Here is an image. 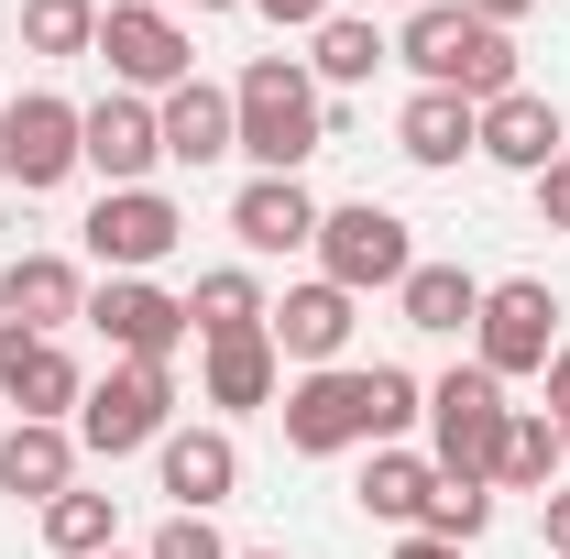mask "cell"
<instances>
[{
	"instance_id": "obj_30",
	"label": "cell",
	"mask_w": 570,
	"mask_h": 559,
	"mask_svg": "<svg viewBox=\"0 0 570 559\" xmlns=\"http://www.w3.org/2000/svg\"><path fill=\"white\" fill-rule=\"evenodd\" d=\"M417 527H428V538H450V549H472V538L494 527V483H461V472H439V493H428Z\"/></svg>"
},
{
	"instance_id": "obj_14",
	"label": "cell",
	"mask_w": 570,
	"mask_h": 559,
	"mask_svg": "<svg viewBox=\"0 0 570 559\" xmlns=\"http://www.w3.org/2000/svg\"><path fill=\"white\" fill-rule=\"evenodd\" d=\"M154 483H165L176 516H219V504L242 493V439L219 418L209 428H165V439H154Z\"/></svg>"
},
{
	"instance_id": "obj_35",
	"label": "cell",
	"mask_w": 570,
	"mask_h": 559,
	"mask_svg": "<svg viewBox=\"0 0 570 559\" xmlns=\"http://www.w3.org/2000/svg\"><path fill=\"white\" fill-rule=\"evenodd\" d=\"M538 384H549V418H560V428H570V341H560V351H549V373H538Z\"/></svg>"
},
{
	"instance_id": "obj_22",
	"label": "cell",
	"mask_w": 570,
	"mask_h": 559,
	"mask_svg": "<svg viewBox=\"0 0 570 559\" xmlns=\"http://www.w3.org/2000/svg\"><path fill=\"white\" fill-rule=\"evenodd\" d=\"M395 154L428 165V176H450L461 154H483V110H472L461 88H417V99L395 110Z\"/></svg>"
},
{
	"instance_id": "obj_26",
	"label": "cell",
	"mask_w": 570,
	"mask_h": 559,
	"mask_svg": "<svg viewBox=\"0 0 570 559\" xmlns=\"http://www.w3.org/2000/svg\"><path fill=\"white\" fill-rule=\"evenodd\" d=\"M570 483V439L549 406H515V428H504V461H494V493H560Z\"/></svg>"
},
{
	"instance_id": "obj_15",
	"label": "cell",
	"mask_w": 570,
	"mask_h": 559,
	"mask_svg": "<svg viewBox=\"0 0 570 559\" xmlns=\"http://www.w3.org/2000/svg\"><path fill=\"white\" fill-rule=\"evenodd\" d=\"M352 330H362V296H341L330 275L285 285V296H275V318H264V341H275V362H296V373H330V362L352 351Z\"/></svg>"
},
{
	"instance_id": "obj_2",
	"label": "cell",
	"mask_w": 570,
	"mask_h": 559,
	"mask_svg": "<svg viewBox=\"0 0 570 559\" xmlns=\"http://www.w3.org/2000/svg\"><path fill=\"white\" fill-rule=\"evenodd\" d=\"M230 110H242V154H253V176H296L307 154L341 143V99L307 77V56H253V67L230 77Z\"/></svg>"
},
{
	"instance_id": "obj_25",
	"label": "cell",
	"mask_w": 570,
	"mask_h": 559,
	"mask_svg": "<svg viewBox=\"0 0 570 559\" xmlns=\"http://www.w3.org/2000/svg\"><path fill=\"white\" fill-rule=\"evenodd\" d=\"M373 67H395V33H384V22L330 11V22L307 33V77H318V88H373Z\"/></svg>"
},
{
	"instance_id": "obj_4",
	"label": "cell",
	"mask_w": 570,
	"mask_h": 559,
	"mask_svg": "<svg viewBox=\"0 0 570 559\" xmlns=\"http://www.w3.org/2000/svg\"><path fill=\"white\" fill-rule=\"evenodd\" d=\"M176 428V362H110V373H88V395H77V450L88 461H132Z\"/></svg>"
},
{
	"instance_id": "obj_11",
	"label": "cell",
	"mask_w": 570,
	"mask_h": 559,
	"mask_svg": "<svg viewBox=\"0 0 570 559\" xmlns=\"http://www.w3.org/2000/svg\"><path fill=\"white\" fill-rule=\"evenodd\" d=\"M88 330L110 341V362H176V351L198 341V330H187V296H165L154 275L88 285Z\"/></svg>"
},
{
	"instance_id": "obj_43",
	"label": "cell",
	"mask_w": 570,
	"mask_h": 559,
	"mask_svg": "<svg viewBox=\"0 0 570 559\" xmlns=\"http://www.w3.org/2000/svg\"><path fill=\"white\" fill-rule=\"evenodd\" d=\"M560 439H570V428H560Z\"/></svg>"
},
{
	"instance_id": "obj_37",
	"label": "cell",
	"mask_w": 570,
	"mask_h": 559,
	"mask_svg": "<svg viewBox=\"0 0 570 559\" xmlns=\"http://www.w3.org/2000/svg\"><path fill=\"white\" fill-rule=\"evenodd\" d=\"M395 559H472V549H450V538H428V527H406V538H395Z\"/></svg>"
},
{
	"instance_id": "obj_19",
	"label": "cell",
	"mask_w": 570,
	"mask_h": 559,
	"mask_svg": "<svg viewBox=\"0 0 570 559\" xmlns=\"http://www.w3.org/2000/svg\"><path fill=\"white\" fill-rule=\"evenodd\" d=\"M560 154H570L560 99H538V88H504V99H483V165H504V176H549Z\"/></svg>"
},
{
	"instance_id": "obj_18",
	"label": "cell",
	"mask_w": 570,
	"mask_h": 559,
	"mask_svg": "<svg viewBox=\"0 0 570 559\" xmlns=\"http://www.w3.org/2000/svg\"><path fill=\"white\" fill-rule=\"evenodd\" d=\"M154 121H165V165H230L242 154V110H230V88H209V77H187V88H165L154 99Z\"/></svg>"
},
{
	"instance_id": "obj_29",
	"label": "cell",
	"mask_w": 570,
	"mask_h": 559,
	"mask_svg": "<svg viewBox=\"0 0 570 559\" xmlns=\"http://www.w3.org/2000/svg\"><path fill=\"white\" fill-rule=\"evenodd\" d=\"M22 56H45V67L99 56V0H22Z\"/></svg>"
},
{
	"instance_id": "obj_28",
	"label": "cell",
	"mask_w": 570,
	"mask_h": 559,
	"mask_svg": "<svg viewBox=\"0 0 570 559\" xmlns=\"http://www.w3.org/2000/svg\"><path fill=\"white\" fill-rule=\"evenodd\" d=\"M45 549L56 559H99V549H121V493H56L45 504Z\"/></svg>"
},
{
	"instance_id": "obj_5",
	"label": "cell",
	"mask_w": 570,
	"mask_h": 559,
	"mask_svg": "<svg viewBox=\"0 0 570 559\" xmlns=\"http://www.w3.org/2000/svg\"><path fill=\"white\" fill-rule=\"evenodd\" d=\"M318 275L341 285V296H395V285L417 275V231L384 209V198H341V209H318Z\"/></svg>"
},
{
	"instance_id": "obj_1",
	"label": "cell",
	"mask_w": 570,
	"mask_h": 559,
	"mask_svg": "<svg viewBox=\"0 0 570 559\" xmlns=\"http://www.w3.org/2000/svg\"><path fill=\"white\" fill-rule=\"evenodd\" d=\"M285 450L296 461H341V450H384V439H417L428 428V384L406 362H330V373H296L275 395Z\"/></svg>"
},
{
	"instance_id": "obj_38",
	"label": "cell",
	"mask_w": 570,
	"mask_h": 559,
	"mask_svg": "<svg viewBox=\"0 0 570 559\" xmlns=\"http://www.w3.org/2000/svg\"><path fill=\"white\" fill-rule=\"evenodd\" d=\"M187 11H253V0H187Z\"/></svg>"
},
{
	"instance_id": "obj_27",
	"label": "cell",
	"mask_w": 570,
	"mask_h": 559,
	"mask_svg": "<svg viewBox=\"0 0 570 559\" xmlns=\"http://www.w3.org/2000/svg\"><path fill=\"white\" fill-rule=\"evenodd\" d=\"M264 318H275V296H264V275H253V264H219V275H198V296H187V330H198V341L264 330Z\"/></svg>"
},
{
	"instance_id": "obj_20",
	"label": "cell",
	"mask_w": 570,
	"mask_h": 559,
	"mask_svg": "<svg viewBox=\"0 0 570 559\" xmlns=\"http://www.w3.org/2000/svg\"><path fill=\"white\" fill-rule=\"evenodd\" d=\"M198 395L219 406V428L230 418H253V406H275L285 395V362L264 330H230V341H198Z\"/></svg>"
},
{
	"instance_id": "obj_21",
	"label": "cell",
	"mask_w": 570,
	"mask_h": 559,
	"mask_svg": "<svg viewBox=\"0 0 570 559\" xmlns=\"http://www.w3.org/2000/svg\"><path fill=\"white\" fill-rule=\"evenodd\" d=\"M77 428L56 418H11L0 428V493H22V504H56V493H77Z\"/></svg>"
},
{
	"instance_id": "obj_31",
	"label": "cell",
	"mask_w": 570,
	"mask_h": 559,
	"mask_svg": "<svg viewBox=\"0 0 570 559\" xmlns=\"http://www.w3.org/2000/svg\"><path fill=\"white\" fill-rule=\"evenodd\" d=\"M142 559H230V538H219L209 516H165V527L142 538Z\"/></svg>"
},
{
	"instance_id": "obj_33",
	"label": "cell",
	"mask_w": 570,
	"mask_h": 559,
	"mask_svg": "<svg viewBox=\"0 0 570 559\" xmlns=\"http://www.w3.org/2000/svg\"><path fill=\"white\" fill-rule=\"evenodd\" d=\"M253 11H264V22H285V33H318L341 0H253Z\"/></svg>"
},
{
	"instance_id": "obj_3",
	"label": "cell",
	"mask_w": 570,
	"mask_h": 559,
	"mask_svg": "<svg viewBox=\"0 0 570 559\" xmlns=\"http://www.w3.org/2000/svg\"><path fill=\"white\" fill-rule=\"evenodd\" d=\"M395 67H417V88H461L472 110H483V99H504V88H527V77H515V33L472 22L461 0H428V11H406V33H395Z\"/></svg>"
},
{
	"instance_id": "obj_7",
	"label": "cell",
	"mask_w": 570,
	"mask_h": 559,
	"mask_svg": "<svg viewBox=\"0 0 570 559\" xmlns=\"http://www.w3.org/2000/svg\"><path fill=\"white\" fill-rule=\"evenodd\" d=\"M99 67H110V88H132V99H165V88L198 77V33L165 0H99Z\"/></svg>"
},
{
	"instance_id": "obj_41",
	"label": "cell",
	"mask_w": 570,
	"mask_h": 559,
	"mask_svg": "<svg viewBox=\"0 0 570 559\" xmlns=\"http://www.w3.org/2000/svg\"><path fill=\"white\" fill-rule=\"evenodd\" d=\"M395 11H428V0H395Z\"/></svg>"
},
{
	"instance_id": "obj_34",
	"label": "cell",
	"mask_w": 570,
	"mask_h": 559,
	"mask_svg": "<svg viewBox=\"0 0 570 559\" xmlns=\"http://www.w3.org/2000/svg\"><path fill=\"white\" fill-rule=\"evenodd\" d=\"M538 538H549V559H570V483L538 493Z\"/></svg>"
},
{
	"instance_id": "obj_23",
	"label": "cell",
	"mask_w": 570,
	"mask_h": 559,
	"mask_svg": "<svg viewBox=\"0 0 570 559\" xmlns=\"http://www.w3.org/2000/svg\"><path fill=\"white\" fill-rule=\"evenodd\" d=\"M428 493H439V461H428L417 439H384V450L362 461V516H373V527H395V538L428 516Z\"/></svg>"
},
{
	"instance_id": "obj_10",
	"label": "cell",
	"mask_w": 570,
	"mask_h": 559,
	"mask_svg": "<svg viewBox=\"0 0 570 559\" xmlns=\"http://www.w3.org/2000/svg\"><path fill=\"white\" fill-rule=\"evenodd\" d=\"M88 231V264L99 275H154L176 242H187V209L165 198V187H99V209L77 219Z\"/></svg>"
},
{
	"instance_id": "obj_24",
	"label": "cell",
	"mask_w": 570,
	"mask_h": 559,
	"mask_svg": "<svg viewBox=\"0 0 570 559\" xmlns=\"http://www.w3.org/2000/svg\"><path fill=\"white\" fill-rule=\"evenodd\" d=\"M395 318H406L417 341H461V330L483 318V275H472V264H417V275L395 285Z\"/></svg>"
},
{
	"instance_id": "obj_16",
	"label": "cell",
	"mask_w": 570,
	"mask_h": 559,
	"mask_svg": "<svg viewBox=\"0 0 570 559\" xmlns=\"http://www.w3.org/2000/svg\"><path fill=\"white\" fill-rule=\"evenodd\" d=\"M230 242H242L253 264L318 253V198H307V176H242V187H230Z\"/></svg>"
},
{
	"instance_id": "obj_17",
	"label": "cell",
	"mask_w": 570,
	"mask_h": 559,
	"mask_svg": "<svg viewBox=\"0 0 570 559\" xmlns=\"http://www.w3.org/2000/svg\"><path fill=\"white\" fill-rule=\"evenodd\" d=\"M0 318L67 341L77 318H88V264H77V253H22V264H0Z\"/></svg>"
},
{
	"instance_id": "obj_8",
	"label": "cell",
	"mask_w": 570,
	"mask_h": 559,
	"mask_svg": "<svg viewBox=\"0 0 570 559\" xmlns=\"http://www.w3.org/2000/svg\"><path fill=\"white\" fill-rule=\"evenodd\" d=\"M549 351H560V285H549V275H504V285H483L472 362H483L494 384H527V373H549Z\"/></svg>"
},
{
	"instance_id": "obj_32",
	"label": "cell",
	"mask_w": 570,
	"mask_h": 559,
	"mask_svg": "<svg viewBox=\"0 0 570 559\" xmlns=\"http://www.w3.org/2000/svg\"><path fill=\"white\" fill-rule=\"evenodd\" d=\"M527 187H538V231H570V154L549 176H527Z\"/></svg>"
},
{
	"instance_id": "obj_13",
	"label": "cell",
	"mask_w": 570,
	"mask_h": 559,
	"mask_svg": "<svg viewBox=\"0 0 570 559\" xmlns=\"http://www.w3.org/2000/svg\"><path fill=\"white\" fill-rule=\"evenodd\" d=\"M77 143H88V176L99 187H154V165H165V121H154V99H132V88L88 99L77 110Z\"/></svg>"
},
{
	"instance_id": "obj_39",
	"label": "cell",
	"mask_w": 570,
	"mask_h": 559,
	"mask_svg": "<svg viewBox=\"0 0 570 559\" xmlns=\"http://www.w3.org/2000/svg\"><path fill=\"white\" fill-rule=\"evenodd\" d=\"M230 559H285V549H230Z\"/></svg>"
},
{
	"instance_id": "obj_6",
	"label": "cell",
	"mask_w": 570,
	"mask_h": 559,
	"mask_svg": "<svg viewBox=\"0 0 570 559\" xmlns=\"http://www.w3.org/2000/svg\"><path fill=\"white\" fill-rule=\"evenodd\" d=\"M504 428H515V406H504V384L483 373V362H461V373H439V384H428V461H439V472L494 483Z\"/></svg>"
},
{
	"instance_id": "obj_40",
	"label": "cell",
	"mask_w": 570,
	"mask_h": 559,
	"mask_svg": "<svg viewBox=\"0 0 570 559\" xmlns=\"http://www.w3.org/2000/svg\"><path fill=\"white\" fill-rule=\"evenodd\" d=\"M99 559H142V549H99Z\"/></svg>"
},
{
	"instance_id": "obj_42",
	"label": "cell",
	"mask_w": 570,
	"mask_h": 559,
	"mask_svg": "<svg viewBox=\"0 0 570 559\" xmlns=\"http://www.w3.org/2000/svg\"><path fill=\"white\" fill-rule=\"evenodd\" d=\"M0 110H11V88H0Z\"/></svg>"
},
{
	"instance_id": "obj_12",
	"label": "cell",
	"mask_w": 570,
	"mask_h": 559,
	"mask_svg": "<svg viewBox=\"0 0 570 559\" xmlns=\"http://www.w3.org/2000/svg\"><path fill=\"white\" fill-rule=\"evenodd\" d=\"M77 395H88L77 351L45 341V330H11V318H0V406H11V418H56V428H77Z\"/></svg>"
},
{
	"instance_id": "obj_36",
	"label": "cell",
	"mask_w": 570,
	"mask_h": 559,
	"mask_svg": "<svg viewBox=\"0 0 570 559\" xmlns=\"http://www.w3.org/2000/svg\"><path fill=\"white\" fill-rule=\"evenodd\" d=\"M461 11H472V22H494V33H515V22H527L538 0H461Z\"/></svg>"
},
{
	"instance_id": "obj_9",
	"label": "cell",
	"mask_w": 570,
	"mask_h": 559,
	"mask_svg": "<svg viewBox=\"0 0 570 559\" xmlns=\"http://www.w3.org/2000/svg\"><path fill=\"white\" fill-rule=\"evenodd\" d=\"M77 165H88V143H77V99H56V88H22V99L0 110V187L45 198V187H67Z\"/></svg>"
}]
</instances>
